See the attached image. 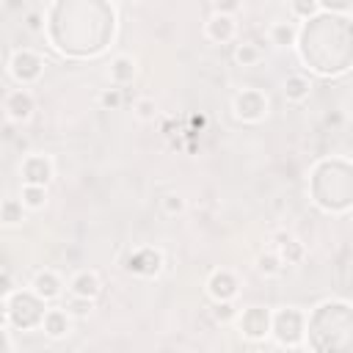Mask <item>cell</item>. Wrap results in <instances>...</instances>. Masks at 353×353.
I'll return each mask as SVG.
<instances>
[{
    "label": "cell",
    "instance_id": "6da1fadb",
    "mask_svg": "<svg viewBox=\"0 0 353 353\" xmlns=\"http://www.w3.org/2000/svg\"><path fill=\"white\" fill-rule=\"evenodd\" d=\"M232 110L240 121H248V124H256L268 116V97L256 88H243L240 94H234L232 99Z\"/></svg>",
    "mask_w": 353,
    "mask_h": 353
},
{
    "label": "cell",
    "instance_id": "7a4b0ae2",
    "mask_svg": "<svg viewBox=\"0 0 353 353\" xmlns=\"http://www.w3.org/2000/svg\"><path fill=\"white\" fill-rule=\"evenodd\" d=\"M234 320L240 323V334L245 339H265L270 334V312H265L262 306H248Z\"/></svg>",
    "mask_w": 353,
    "mask_h": 353
},
{
    "label": "cell",
    "instance_id": "3957f363",
    "mask_svg": "<svg viewBox=\"0 0 353 353\" xmlns=\"http://www.w3.org/2000/svg\"><path fill=\"white\" fill-rule=\"evenodd\" d=\"M3 108H6L8 121L22 124V121H28V119L33 116V110H36V99H33V94H30L28 88H14L11 94H6Z\"/></svg>",
    "mask_w": 353,
    "mask_h": 353
},
{
    "label": "cell",
    "instance_id": "277c9868",
    "mask_svg": "<svg viewBox=\"0 0 353 353\" xmlns=\"http://www.w3.org/2000/svg\"><path fill=\"white\" fill-rule=\"evenodd\" d=\"M28 66H44V63H41V58H39L33 50H14V55H11V61H8V72H11V77H14L17 83H22V85L39 80V74H36L33 69H28Z\"/></svg>",
    "mask_w": 353,
    "mask_h": 353
},
{
    "label": "cell",
    "instance_id": "5b68a950",
    "mask_svg": "<svg viewBox=\"0 0 353 353\" xmlns=\"http://www.w3.org/2000/svg\"><path fill=\"white\" fill-rule=\"evenodd\" d=\"M19 174H22V182H33V185H47L55 174L52 168V160L47 154H28L19 165Z\"/></svg>",
    "mask_w": 353,
    "mask_h": 353
},
{
    "label": "cell",
    "instance_id": "8992f818",
    "mask_svg": "<svg viewBox=\"0 0 353 353\" xmlns=\"http://www.w3.org/2000/svg\"><path fill=\"white\" fill-rule=\"evenodd\" d=\"M39 325H41V331H44L50 339H63V336L72 331V314H69L63 306H52V309H44V312H41Z\"/></svg>",
    "mask_w": 353,
    "mask_h": 353
},
{
    "label": "cell",
    "instance_id": "52a82bcc",
    "mask_svg": "<svg viewBox=\"0 0 353 353\" xmlns=\"http://www.w3.org/2000/svg\"><path fill=\"white\" fill-rule=\"evenodd\" d=\"M207 295L212 301H234L237 295V279L232 270L221 268V270H212L210 279H207Z\"/></svg>",
    "mask_w": 353,
    "mask_h": 353
},
{
    "label": "cell",
    "instance_id": "ba28073f",
    "mask_svg": "<svg viewBox=\"0 0 353 353\" xmlns=\"http://www.w3.org/2000/svg\"><path fill=\"white\" fill-rule=\"evenodd\" d=\"M99 292H102V279H99L97 270L83 268V270L72 273V279H69V295H80V298H91V301H97Z\"/></svg>",
    "mask_w": 353,
    "mask_h": 353
},
{
    "label": "cell",
    "instance_id": "9c48e42d",
    "mask_svg": "<svg viewBox=\"0 0 353 353\" xmlns=\"http://www.w3.org/2000/svg\"><path fill=\"white\" fill-rule=\"evenodd\" d=\"M30 292L47 303V301L61 298V292H63V281H61V276H58L55 270L47 268V270H39V273L33 276V281H30Z\"/></svg>",
    "mask_w": 353,
    "mask_h": 353
},
{
    "label": "cell",
    "instance_id": "30bf717a",
    "mask_svg": "<svg viewBox=\"0 0 353 353\" xmlns=\"http://www.w3.org/2000/svg\"><path fill=\"white\" fill-rule=\"evenodd\" d=\"M234 33H237V22H234V17H229V14H212V17L204 22V36H207L210 41H215V44L232 41Z\"/></svg>",
    "mask_w": 353,
    "mask_h": 353
},
{
    "label": "cell",
    "instance_id": "8fae6325",
    "mask_svg": "<svg viewBox=\"0 0 353 353\" xmlns=\"http://www.w3.org/2000/svg\"><path fill=\"white\" fill-rule=\"evenodd\" d=\"M135 74H138V61L132 55H124L121 52V55H116L110 61V69H108L110 85H127V83L135 80Z\"/></svg>",
    "mask_w": 353,
    "mask_h": 353
},
{
    "label": "cell",
    "instance_id": "7c38bea8",
    "mask_svg": "<svg viewBox=\"0 0 353 353\" xmlns=\"http://www.w3.org/2000/svg\"><path fill=\"white\" fill-rule=\"evenodd\" d=\"M281 94H284L287 102L301 105V102H306L309 94H312V80H309L306 74H290V77H284V88H281Z\"/></svg>",
    "mask_w": 353,
    "mask_h": 353
},
{
    "label": "cell",
    "instance_id": "4fadbf2b",
    "mask_svg": "<svg viewBox=\"0 0 353 353\" xmlns=\"http://www.w3.org/2000/svg\"><path fill=\"white\" fill-rule=\"evenodd\" d=\"M19 201L25 210L39 212L47 207V185H33V182H22L19 188Z\"/></svg>",
    "mask_w": 353,
    "mask_h": 353
},
{
    "label": "cell",
    "instance_id": "5bb4252c",
    "mask_svg": "<svg viewBox=\"0 0 353 353\" xmlns=\"http://www.w3.org/2000/svg\"><path fill=\"white\" fill-rule=\"evenodd\" d=\"M298 33H301V28L295 22H281V19L268 28V39L276 47H292L298 41Z\"/></svg>",
    "mask_w": 353,
    "mask_h": 353
},
{
    "label": "cell",
    "instance_id": "9a60e30c",
    "mask_svg": "<svg viewBox=\"0 0 353 353\" xmlns=\"http://www.w3.org/2000/svg\"><path fill=\"white\" fill-rule=\"evenodd\" d=\"M279 256H281V262H287V265H301L303 259H306V245L301 243V240H295V237H290V234H279Z\"/></svg>",
    "mask_w": 353,
    "mask_h": 353
},
{
    "label": "cell",
    "instance_id": "2e32d148",
    "mask_svg": "<svg viewBox=\"0 0 353 353\" xmlns=\"http://www.w3.org/2000/svg\"><path fill=\"white\" fill-rule=\"evenodd\" d=\"M262 58H265V52H262V47L254 44V41H240V44L234 47V61H237V66H259Z\"/></svg>",
    "mask_w": 353,
    "mask_h": 353
},
{
    "label": "cell",
    "instance_id": "e0dca14e",
    "mask_svg": "<svg viewBox=\"0 0 353 353\" xmlns=\"http://www.w3.org/2000/svg\"><path fill=\"white\" fill-rule=\"evenodd\" d=\"M254 265H256L259 276H265V279H273V276H279V273H281V268H284V262H281L279 251H262V254H256Z\"/></svg>",
    "mask_w": 353,
    "mask_h": 353
},
{
    "label": "cell",
    "instance_id": "ac0fdd59",
    "mask_svg": "<svg viewBox=\"0 0 353 353\" xmlns=\"http://www.w3.org/2000/svg\"><path fill=\"white\" fill-rule=\"evenodd\" d=\"M25 221V207H22V201L19 199H6L3 204H0V223L3 226H17V223H22Z\"/></svg>",
    "mask_w": 353,
    "mask_h": 353
},
{
    "label": "cell",
    "instance_id": "d6986e66",
    "mask_svg": "<svg viewBox=\"0 0 353 353\" xmlns=\"http://www.w3.org/2000/svg\"><path fill=\"white\" fill-rule=\"evenodd\" d=\"M99 108L102 110H119L124 105V94H121V85H110V88H102L99 97H97Z\"/></svg>",
    "mask_w": 353,
    "mask_h": 353
},
{
    "label": "cell",
    "instance_id": "ffe728a7",
    "mask_svg": "<svg viewBox=\"0 0 353 353\" xmlns=\"http://www.w3.org/2000/svg\"><path fill=\"white\" fill-rule=\"evenodd\" d=\"M132 113H135L138 121H154L157 119V102H154V97H138L132 102Z\"/></svg>",
    "mask_w": 353,
    "mask_h": 353
},
{
    "label": "cell",
    "instance_id": "44dd1931",
    "mask_svg": "<svg viewBox=\"0 0 353 353\" xmlns=\"http://www.w3.org/2000/svg\"><path fill=\"white\" fill-rule=\"evenodd\" d=\"M63 309H66L72 317H88L91 309H94V301H91V298H80V295H69L66 303H63Z\"/></svg>",
    "mask_w": 353,
    "mask_h": 353
},
{
    "label": "cell",
    "instance_id": "7402d4cb",
    "mask_svg": "<svg viewBox=\"0 0 353 353\" xmlns=\"http://www.w3.org/2000/svg\"><path fill=\"white\" fill-rule=\"evenodd\" d=\"M185 207H188V201H185L182 193H165V196L160 199V210H163L168 218H171V215H182Z\"/></svg>",
    "mask_w": 353,
    "mask_h": 353
},
{
    "label": "cell",
    "instance_id": "603a6c76",
    "mask_svg": "<svg viewBox=\"0 0 353 353\" xmlns=\"http://www.w3.org/2000/svg\"><path fill=\"white\" fill-rule=\"evenodd\" d=\"M234 317H237V309L232 306V301H215V306H212V320H215V323L226 325V323H232Z\"/></svg>",
    "mask_w": 353,
    "mask_h": 353
},
{
    "label": "cell",
    "instance_id": "cb8c5ba5",
    "mask_svg": "<svg viewBox=\"0 0 353 353\" xmlns=\"http://www.w3.org/2000/svg\"><path fill=\"white\" fill-rule=\"evenodd\" d=\"M290 8H292L295 17L309 19V17H314L320 11V3L317 0H290Z\"/></svg>",
    "mask_w": 353,
    "mask_h": 353
},
{
    "label": "cell",
    "instance_id": "d4e9b609",
    "mask_svg": "<svg viewBox=\"0 0 353 353\" xmlns=\"http://www.w3.org/2000/svg\"><path fill=\"white\" fill-rule=\"evenodd\" d=\"M212 8H215V14H229V17H234V14L243 8V0H212Z\"/></svg>",
    "mask_w": 353,
    "mask_h": 353
},
{
    "label": "cell",
    "instance_id": "484cf974",
    "mask_svg": "<svg viewBox=\"0 0 353 353\" xmlns=\"http://www.w3.org/2000/svg\"><path fill=\"white\" fill-rule=\"evenodd\" d=\"M14 290H17V287H14L11 273H8V270H0V298H8Z\"/></svg>",
    "mask_w": 353,
    "mask_h": 353
},
{
    "label": "cell",
    "instance_id": "4316f807",
    "mask_svg": "<svg viewBox=\"0 0 353 353\" xmlns=\"http://www.w3.org/2000/svg\"><path fill=\"white\" fill-rule=\"evenodd\" d=\"M8 323V298H0V325Z\"/></svg>",
    "mask_w": 353,
    "mask_h": 353
},
{
    "label": "cell",
    "instance_id": "83f0119b",
    "mask_svg": "<svg viewBox=\"0 0 353 353\" xmlns=\"http://www.w3.org/2000/svg\"><path fill=\"white\" fill-rule=\"evenodd\" d=\"M28 28H30V30H41V25H39V14H30V17H28Z\"/></svg>",
    "mask_w": 353,
    "mask_h": 353
},
{
    "label": "cell",
    "instance_id": "f1b7e54d",
    "mask_svg": "<svg viewBox=\"0 0 353 353\" xmlns=\"http://www.w3.org/2000/svg\"><path fill=\"white\" fill-rule=\"evenodd\" d=\"M8 8H19V0H3Z\"/></svg>",
    "mask_w": 353,
    "mask_h": 353
},
{
    "label": "cell",
    "instance_id": "f546056e",
    "mask_svg": "<svg viewBox=\"0 0 353 353\" xmlns=\"http://www.w3.org/2000/svg\"><path fill=\"white\" fill-rule=\"evenodd\" d=\"M0 3H3V0H0Z\"/></svg>",
    "mask_w": 353,
    "mask_h": 353
}]
</instances>
